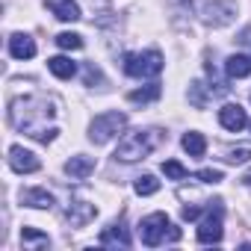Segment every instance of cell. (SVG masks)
Segmentation results:
<instances>
[{"label":"cell","mask_w":251,"mask_h":251,"mask_svg":"<svg viewBox=\"0 0 251 251\" xmlns=\"http://www.w3.org/2000/svg\"><path fill=\"white\" fill-rule=\"evenodd\" d=\"M227 160L230 163H248L251 160V148H233V151H227Z\"/></svg>","instance_id":"obj_23"},{"label":"cell","mask_w":251,"mask_h":251,"mask_svg":"<svg viewBox=\"0 0 251 251\" xmlns=\"http://www.w3.org/2000/svg\"><path fill=\"white\" fill-rule=\"evenodd\" d=\"M160 95H163L160 83H151V86H145V89H136V92H130L127 98H130V103H151V100H157Z\"/></svg>","instance_id":"obj_17"},{"label":"cell","mask_w":251,"mask_h":251,"mask_svg":"<svg viewBox=\"0 0 251 251\" xmlns=\"http://www.w3.org/2000/svg\"><path fill=\"white\" fill-rule=\"evenodd\" d=\"M160 142V130H133V133H124L118 148H115V160L121 163H136L145 160Z\"/></svg>","instance_id":"obj_1"},{"label":"cell","mask_w":251,"mask_h":251,"mask_svg":"<svg viewBox=\"0 0 251 251\" xmlns=\"http://www.w3.org/2000/svg\"><path fill=\"white\" fill-rule=\"evenodd\" d=\"M198 180H201V183H219V180H222V172H219V169H201V172H198Z\"/></svg>","instance_id":"obj_22"},{"label":"cell","mask_w":251,"mask_h":251,"mask_svg":"<svg viewBox=\"0 0 251 251\" xmlns=\"http://www.w3.org/2000/svg\"><path fill=\"white\" fill-rule=\"evenodd\" d=\"M180 145H183V151H186L189 157H204V151H207V139H204L198 130H189V133L180 139Z\"/></svg>","instance_id":"obj_16"},{"label":"cell","mask_w":251,"mask_h":251,"mask_svg":"<svg viewBox=\"0 0 251 251\" xmlns=\"http://www.w3.org/2000/svg\"><path fill=\"white\" fill-rule=\"evenodd\" d=\"M65 172H68L74 180H86V177L95 172V160H92V157H83V154H77V157H71V160L65 163Z\"/></svg>","instance_id":"obj_10"},{"label":"cell","mask_w":251,"mask_h":251,"mask_svg":"<svg viewBox=\"0 0 251 251\" xmlns=\"http://www.w3.org/2000/svg\"><path fill=\"white\" fill-rule=\"evenodd\" d=\"M166 236L175 242V239H180V230L169 222V216L166 213H151V216H145L142 219V225H139V239L148 245V248H154V245H163L166 242Z\"/></svg>","instance_id":"obj_2"},{"label":"cell","mask_w":251,"mask_h":251,"mask_svg":"<svg viewBox=\"0 0 251 251\" xmlns=\"http://www.w3.org/2000/svg\"><path fill=\"white\" fill-rule=\"evenodd\" d=\"M21 242H24V245H39V248H48V245H50V239H48L45 233L33 230V227H24V230H21Z\"/></svg>","instance_id":"obj_19"},{"label":"cell","mask_w":251,"mask_h":251,"mask_svg":"<svg viewBox=\"0 0 251 251\" xmlns=\"http://www.w3.org/2000/svg\"><path fill=\"white\" fill-rule=\"evenodd\" d=\"M9 53H12L15 59H33V56H36V42H33L30 36H24V33H15V36L9 39Z\"/></svg>","instance_id":"obj_9"},{"label":"cell","mask_w":251,"mask_h":251,"mask_svg":"<svg viewBox=\"0 0 251 251\" xmlns=\"http://www.w3.org/2000/svg\"><path fill=\"white\" fill-rule=\"evenodd\" d=\"M222 201H216V210H210L198 225V242L201 245H219L222 242Z\"/></svg>","instance_id":"obj_5"},{"label":"cell","mask_w":251,"mask_h":251,"mask_svg":"<svg viewBox=\"0 0 251 251\" xmlns=\"http://www.w3.org/2000/svg\"><path fill=\"white\" fill-rule=\"evenodd\" d=\"M56 48H62V50H80L83 48V39L77 33H59L56 36Z\"/></svg>","instance_id":"obj_20"},{"label":"cell","mask_w":251,"mask_h":251,"mask_svg":"<svg viewBox=\"0 0 251 251\" xmlns=\"http://www.w3.org/2000/svg\"><path fill=\"white\" fill-rule=\"evenodd\" d=\"M163 175H166L169 180H183V177H186V169H183L177 160H166V163H163Z\"/></svg>","instance_id":"obj_21"},{"label":"cell","mask_w":251,"mask_h":251,"mask_svg":"<svg viewBox=\"0 0 251 251\" xmlns=\"http://www.w3.org/2000/svg\"><path fill=\"white\" fill-rule=\"evenodd\" d=\"M225 71H227V77L242 80V77H248V74H251V59H248V56H242V53H233V56H227Z\"/></svg>","instance_id":"obj_13"},{"label":"cell","mask_w":251,"mask_h":251,"mask_svg":"<svg viewBox=\"0 0 251 251\" xmlns=\"http://www.w3.org/2000/svg\"><path fill=\"white\" fill-rule=\"evenodd\" d=\"M198 216H201V207H189V204L183 207V219H186V222H189V219H198Z\"/></svg>","instance_id":"obj_24"},{"label":"cell","mask_w":251,"mask_h":251,"mask_svg":"<svg viewBox=\"0 0 251 251\" xmlns=\"http://www.w3.org/2000/svg\"><path fill=\"white\" fill-rule=\"evenodd\" d=\"M48 68H50V74L59 77V80H71V77L77 74V65H74L68 56H53V59H48Z\"/></svg>","instance_id":"obj_14"},{"label":"cell","mask_w":251,"mask_h":251,"mask_svg":"<svg viewBox=\"0 0 251 251\" xmlns=\"http://www.w3.org/2000/svg\"><path fill=\"white\" fill-rule=\"evenodd\" d=\"M95 216H98V207H95V204H86V201H74V204H68V210H65V222L74 225V227L89 225Z\"/></svg>","instance_id":"obj_8"},{"label":"cell","mask_w":251,"mask_h":251,"mask_svg":"<svg viewBox=\"0 0 251 251\" xmlns=\"http://www.w3.org/2000/svg\"><path fill=\"white\" fill-rule=\"evenodd\" d=\"M133 189H136V195H154V192H160V180L154 175H142V177H136Z\"/></svg>","instance_id":"obj_18"},{"label":"cell","mask_w":251,"mask_h":251,"mask_svg":"<svg viewBox=\"0 0 251 251\" xmlns=\"http://www.w3.org/2000/svg\"><path fill=\"white\" fill-rule=\"evenodd\" d=\"M100 245H121V248H127L130 245V236H127V230H124L121 225H109L100 233Z\"/></svg>","instance_id":"obj_15"},{"label":"cell","mask_w":251,"mask_h":251,"mask_svg":"<svg viewBox=\"0 0 251 251\" xmlns=\"http://www.w3.org/2000/svg\"><path fill=\"white\" fill-rule=\"evenodd\" d=\"M124 71L130 77H157L163 71V53L145 50V53H127L124 56Z\"/></svg>","instance_id":"obj_4"},{"label":"cell","mask_w":251,"mask_h":251,"mask_svg":"<svg viewBox=\"0 0 251 251\" xmlns=\"http://www.w3.org/2000/svg\"><path fill=\"white\" fill-rule=\"evenodd\" d=\"M124 124H127V115H124V112H100L89 124V139L95 145H106L109 139H115L124 130Z\"/></svg>","instance_id":"obj_3"},{"label":"cell","mask_w":251,"mask_h":251,"mask_svg":"<svg viewBox=\"0 0 251 251\" xmlns=\"http://www.w3.org/2000/svg\"><path fill=\"white\" fill-rule=\"evenodd\" d=\"M242 180H245V183H251V172H248V175H245V177H242Z\"/></svg>","instance_id":"obj_25"},{"label":"cell","mask_w":251,"mask_h":251,"mask_svg":"<svg viewBox=\"0 0 251 251\" xmlns=\"http://www.w3.org/2000/svg\"><path fill=\"white\" fill-rule=\"evenodd\" d=\"M248 124H251V121H248Z\"/></svg>","instance_id":"obj_26"},{"label":"cell","mask_w":251,"mask_h":251,"mask_svg":"<svg viewBox=\"0 0 251 251\" xmlns=\"http://www.w3.org/2000/svg\"><path fill=\"white\" fill-rule=\"evenodd\" d=\"M219 124L230 133H239L242 127H248V115H245V109L239 103H225L219 109Z\"/></svg>","instance_id":"obj_7"},{"label":"cell","mask_w":251,"mask_h":251,"mask_svg":"<svg viewBox=\"0 0 251 251\" xmlns=\"http://www.w3.org/2000/svg\"><path fill=\"white\" fill-rule=\"evenodd\" d=\"M21 204L36 207V210H50L53 207V195L48 189H24L21 192Z\"/></svg>","instance_id":"obj_12"},{"label":"cell","mask_w":251,"mask_h":251,"mask_svg":"<svg viewBox=\"0 0 251 251\" xmlns=\"http://www.w3.org/2000/svg\"><path fill=\"white\" fill-rule=\"evenodd\" d=\"M9 166H12V172H18V175H33V172L42 169L39 157H36L33 151L21 148V145H12V148H9Z\"/></svg>","instance_id":"obj_6"},{"label":"cell","mask_w":251,"mask_h":251,"mask_svg":"<svg viewBox=\"0 0 251 251\" xmlns=\"http://www.w3.org/2000/svg\"><path fill=\"white\" fill-rule=\"evenodd\" d=\"M48 9H50L59 21H77V18H80L77 0H48Z\"/></svg>","instance_id":"obj_11"}]
</instances>
